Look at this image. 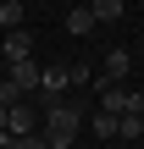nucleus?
<instances>
[{
    "mask_svg": "<svg viewBox=\"0 0 144 149\" xmlns=\"http://www.w3.org/2000/svg\"><path fill=\"white\" fill-rule=\"evenodd\" d=\"M83 122H89V116H83L78 105H67V100H61V105H50V111H44L39 133L50 138V149H72V138L83 133Z\"/></svg>",
    "mask_w": 144,
    "mask_h": 149,
    "instance_id": "f257e3e1",
    "label": "nucleus"
},
{
    "mask_svg": "<svg viewBox=\"0 0 144 149\" xmlns=\"http://www.w3.org/2000/svg\"><path fill=\"white\" fill-rule=\"evenodd\" d=\"M100 111H111V116H144V94L122 88V83H105L100 88Z\"/></svg>",
    "mask_w": 144,
    "mask_h": 149,
    "instance_id": "f03ea898",
    "label": "nucleus"
},
{
    "mask_svg": "<svg viewBox=\"0 0 144 149\" xmlns=\"http://www.w3.org/2000/svg\"><path fill=\"white\" fill-rule=\"evenodd\" d=\"M67 88H72V66H44L33 94H39V100H44V111H50V105H61V100H67Z\"/></svg>",
    "mask_w": 144,
    "mask_h": 149,
    "instance_id": "7ed1b4c3",
    "label": "nucleus"
},
{
    "mask_svg": "<svg viewBox=\"0 0 144 149\" xmlns=\"http://www.w3.org/2000/svg\"><path fill=\"white\" fill-rule=\"evenodd\" d=\"M39 72H44V66H33V55H28V61H6V77H11L22 94H33V88H39Z\"/></svg>",
    "mask_w": 144,
    "mask_h": 149,
    "instance_id": "20e7f679",
    "label": "nucleus"
},
{
    "mask_svg": "<svg viewBox=\"0 0 144 149\" xmlns=\"http://www.w3.org/2000/svg\"><path fill=\"white\" fill-rule=\"evenodd\" d=\"M6 133H11V138H22V133H39V116H33V111L17 100V105L6 111Z\"/></svg>",
    "mask_w": 144,
    "mask_h": 149,
    "instance_id": "39448f33",
    "label": "nucleus"
},
{
    "mask_svg": "<svg viewBox=\"0 0 144 149\" xmlns=\"http://www.w3.org/2000/svg\"><path fill=\"white\" fill-rule=\"evenodd\" d=\"M28 55H33V39H28L22 28H11V33H6V61H28Z\"/></svg>",
    "mask_w": 144,
    "mask_h": 149,
    "instance_id": "423d86ee",
    "label": "nucleus"
},
{
    "mask_svg": "<svg viewBox=\"0 0 144 149\" xmlns=\"http://www.w3.org/2000/svg\"><path fill=\"white\" fill-rule=\"evenodd\" d=\"M83 6H89V11H94V22H117V17H122V11H128V6H122V0H83Z\"/></svg>",
    "mask_w": 144,
    "mask_h": 149,
    "instance_id": "0eeeda50",
    "label": "nucleus"
},
{
    "mask_svg": "<svg viewBox=\"0 0 144 149\" xmlns=\"http://www.w3.org/2000/svg\"><path fill=\"white\" fill-rule=\"evenodd\" d=\"M89 28H94V11L89 6H72L67 11V33H89Z\"/></svg>",
    "mask_w": 144,
    "mask_h": 149,
    "instance_id": "6e6552de",
    "label": "nucleus"
},
{
    "mask_svg": "<svg viewBox=\"0 0 144 149\" xmlns=\"http://www.w3.org/2000/svg\"><path fill=\"white\" fill-rule=\"evenodd\" d=\"M22 28V0H0V33Z\"/></svg>",
    "mask_w": 144,
    "mask_h": 149,
    "instance_id": "1a4fd4ad",
    "label": "nucleus"
},
{
    "mask_svg": "<svg viewBox=\"0 0 144 149\" xmlns=\"http://www.w3.org/2000/svg\"><path fill=\"white\" fill-rule=\"evenodd\" d=\"M128 66H133V55H128V50L117 44V50L105 55V72H111V77H128Z\"/></svg>",
    "mask_w": 144,
    "mask_h": 149,
    "instance_id": "9d476101",
    "label": "nucleus"
},
{
    "mask_svg": "<svg viewBox=\"0 0 144 149\" xmlns=\"http://www.w3.org/2000/svg\"><path fill=\"white\" fill-rule=\"evenodd\" d=\"M117 138H144V116H117Z\"/></svg>",
    "mask_w": 144,
    "mask_h": 149,
    "instance_id": "9b49d317",
    "label": "nucleus"
},
{
    "mask_svg": "<svg viewBox=\"0 0 144 149\" xmlns=\"http://www.w3.org/2000/svg\"><path fill=\"white\" fill-rule=\"evenodd\" d=\"M17 100H28V94H22V88H17V83H11V77H0V105H6V111H11V105H17Z\"/></svg>",
    "mask_w": 144,
    "mask_h": 149,
    "instance_id": "f8f14e48",
    "label": "nucleus"
},
{
    "mask_svg": "<svg viewBox=\"0 0 144 149\" xmlns=\"http://www.w3.org/2000/svg\"><path fill=\"white\" fill-rule=\"evenodd\" d=\"M94 133H100V138H117V116L100 111V116H94Z\"/></svg>",
    "mask_w": 144,
    "mask_h": 149,
    "instance_id": "ddd939ff",
    "label": "nucleus"
},
{
    "mask_svg": "<svg viewBox=\"0 0 144 149\" xmlns=\"http://www.w3.org/2000/svg\"><path fill=\"white\" fill-rule=\"evenodd\" d=\"M0 149H11V133H6V127H0Z\"/></svg>",
    "mask_w": 144,
    "mask_h": 149,
    "instance_id": "4468645a",
    "label": "nucleus"
},
{
    "mask_svg": "<svg viewBox=\"0 0 144 149\" xmlns=\"http://www.w3.org/2000/svg\"><path fill=\"white\" fill-rule=\"evenodd\" d=\"M0 127H6V105H0Z\"/></svg>",
    "mask_w": 144,
    "mask_h": 149,
    "instance_id": "2eb2a0df",
    "label": "nucleus"
}]
</instances>
